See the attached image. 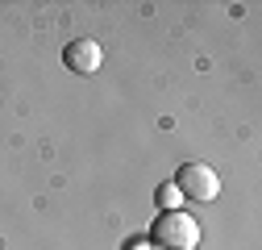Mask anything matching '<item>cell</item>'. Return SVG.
Listing matches in <instances>:
<instances>
[{
    "label": "cell",
    "instance_id": "3957f363",
    "mask_svg": "<svg viewBox=\"0 0 262 250\" xmlns=\"http://www.w3.org/2000/svg\"><path fill=\"white\" fill-rule=\"evenodd\" d=\"M62 62L71 67V75H96L100 62H104V50H100V42H92V38H75L67 50H62Z\"/></svg>",
    "mask_w": 262,
    "mask_h": 250
},
{
    "label": "cell",
    "instance_id": "7a4b0ae2",
    "mask_svg": "<svg viewBox=\"0 0 262 250\" xmlns=\"http://www.w3.org/2000/svg\"><path fill=\"white\" fill-rule=\"evenodd\" d=\"M175 187L183 196H191V200H216L221 196V175L208 167V163H183L179 167V175H175Z\"/></svg>",
    "mask_w": 262,
    "mask_h": 250
},
{
    "label": "cell",
    "instance_id": "277c9868",
    "mask_svg": "<svg viewBox=\"0 0 262 250\" xmlns=\"http://www.w3.org/2000/svg\"><path fill=\"white\" fill-rule=\"evenodd\" d=\"M154 200H158V209H162V213H171V209H179V204H183V192H179L175 183H158Z\"/></svg>",
    "mask_w": 262,
    "mask_h": 250
},
{
    "label": "cell",
    "instance_id": "6da1fadb",
    "mask_svg": "<svg viewBox=\"0 0 262 250\" xmlns=\"http://www.w3.org/2000/svg\"><path fill=\"white\" fill-rule=\"evenodd\" d=\"M150 242L158 250H195V242H200V221H195L191 213H183V209H171V213H162L154 221Z\"/></svg>",
    "mask_w": 262,
    "mask_h": 250
}]
</instances>
